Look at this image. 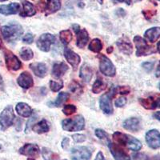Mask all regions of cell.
Listing matches in <instances>:
<instances>
[{
  "mask_svg": "<svg viewBox=\"0 0 160 160\" xmlns=\"http://www.w3.org/2000/svg\"><path fill=\"white\" fill-rule=\"evenodd\" d=\"M126 103H127V99L123 97L118 98V99L115 100V105L116 106L117 108H122L126 105Z\"/></svg>",
  "mask_w": 160,
  "mask_h": 160,
  "instance_id": "cell-41",
  "label": "cell"
},
{
  "mask_svg": "<svg viewBox=\"0 0 160 160\" xmlns=\"http://www.w3.org/2000/svg\"><path fill=\"white\" fill-rule=\"evenodd\" d=\"M158 1H160V0H158Z\"/></svg>",
  "mask_w": 160,
  "mask_h": 160,
  "instance_id": "cell-60",
  "label": "cell"
},
{
  "mask_svg": "<svg viewBox=\"0 0 160 160\" xmlns=\"http://www.w3.org/2000/svg\"><path fill=\"white\" fill-rule=\"evenodd\" d=\"M49 122H48L46 119L41 120L40 122L35 124V125L32 127V130L35 131V133H37V134H43V133H47L48 131H49Z\"/></svg>",
  "mask_w": 160,
  "mask_h": 160,
  "instance_id": "cell-27",
  "label": "cell"
},
{
  "mask_svg": "<svg viewBox=\"0 0 160 160\" xmlns=\"http://www.w3.org/2000/svg\"><path fill=\"white\" fill-rule=\"evenodd\" d=\"M22 41H23V42H25L27 44H31L33 42V41H34V36H33L31 33H28L22 38Z\"/></svg>",
  "mask_w": 160,
  "mask_h": 160,
  "instance_id": "cell-40",
  "label": "cell"
},
{
  "mask_svg": "<svg viewBox=\"0 0 160 160\" xmlns=\"http://www.w3.org/2000/svg\"><path fill=\"white\" fill-rule=\"evenodd\" d=\"M157 51H158V52L160 54V41L158 42V44H157Z\"/></svg>",
  "mask_w": 160,
  "mask_h": 160,
  "instance_id": "cell-52",
  "label": "cell"
},
{
  "mask_svg": "<svg viewBox=\"0 0 160 160\" xmlns=\"http://www.w3.org/2000/svg\"><path fill=\"white\" fill-rule=\"evenodd\" d=\"M20 5L17 2H11L8 5L0 6V13L4 15H15L19 11Z\"/></svg>",
  "mask_w": 160,
  "mask_h": 160,
  "instance_id": "cell-21",
  "label": "cell"
},
{
  "mask_svg": "<svg viewBox=\"0 0 160 160\" xmlns=\"http://www.w3.org/2000/svg\"><path fill=\"white\" fill-rule=\"evenodd\" d=\"M62 127L64 131L69 132L82 131L85 128V120L81 115H75L72 118L62 120Z\"/></svg>",
  "mask_w": 160,
  "mask_h": 160,
  "instance_id": "cell-2",
  "label": "cell"
},
{
  "mask_svg": "<svg viewBox=\"0 0 160 160\" xmlns=\"http://www.w3.org/2000/svg\"><path fill=\"white\" fill-rule=\"evenodd\" d=\"M4 55H5L6 66L8 70L16 71L21 68L22 63L18 58V57L14 55L11 51H5Z\"/></svg>",
  "mask_w": 160,
  "mask_h": 160,
  "instance_id": "cell-10",
  "label": "cell"
},
{
  "mask_svg": "<svg viewBox=\"0 0 160 160\" xmlns=\"http://www.w3.org/2000/svg\"><path fill=\"white\" fill-rule=\"evenodd\" d=\"M68 71V66L65 62L54 64L52 68V76L56 78H60L63 76L67 71Z\"/></svg>",
  "mask_w": 160,
  "mask_h": 160,
  "instance_id": "cell-22",
  "label": "cell"
},
{
  "mask_svg": "<svg viewBox=\"0 0 160 160\" xmlns=\"http://www.w3.org/2000/svg\"><path fill=\"white\" fill-rule=\"evenodd\" d=\"M1 31H2V35L4 39L9 42H14L15 40L18 39L23 34V29L18 23H12L4 26L2 28Z\"/></svg>",
  "mask_w": 160,
  "mask_h": 160,
  "instance_id": "cell-1",
  "label": "cell"
},
{
  "mask_svg": "<svg viewBox=\"0 0 160 160\" xmlns=\"http://www.w3.org/2000/svg\"><path fill=\"white\" fill-rule=\"evenodd\" d=\"M64 160H67V159H64Z\"/></svg>",
  "mask_w": 160,
  "mask_h": 160,
  "instance_id": "cell-59",
  "label": "cell"
},
{
  "mask_svg": "<svg viewBox=\"0 0 160 160\" xmlns=\"http://www.w3.org/2000/svg\"><path fill=\"white\" fill-rule=\"evenodd\" d=\"M97 1H98V2H99L100 4H102V3H103V0H97Z\"/></svg>",
  "mask_w": 160,
  "mask_h": 160,
  "instance_id": "cell-54",
  "label": "cell"
},
{
  "mask_svg": "<svg viewBox=\"0 0 160 160\" xmlns=\"http://www.w3.org/2000/svg\"><path fill=\"white\" fill-rule=\"evenodd\" d=\"M71 155L72 160H90L92 152L87 147H76L71 149Z\"/></svg>",
  "mask_w": 160,
  "mask_h": 160,
  "instance_id": "cell-9",
  "label": "cell"
},
{
  "mask_svg": "<svg viewBox=\"0 0 160 160\" xmlns=\"http://www.w3.org/2000/svg\"><path fill=\"white\" fill-rule=\"evenodd\" d=\"M136 1H141V0H136Z\"/></svg>",
  "mask_w": 160,
  "mask_h": 160,
  "instance_id": "cell-57",
  "label": "cell"
},
{
  "mask_svg": "<svg viewBox=\"0 0 160 160\" xmlns=\"http://www.w3.org/2000/svg\"><path fill=\"white\" fill-rule=\"evenodd\" d=\"M22 4V11L20 12L22 17H31L36 14V10L31 2L28 0H21Z\"/></svg>",
  "mask_w": 160,
  "mask_h": 160,
  "instance_id": "cell-18",
  "label": "cell"
},
{
  "mask_svg": "<svg viewBox=\"0 0 160 160\" xmlns=\"http://www.w3.org/2000/svg\"><path fill=\"white\" fill-rule=\"evenodd\" d=\"M0 148H1V147H0Z\"/></svg>",
  "mask_w": 160,
  "mask_h": 160,
  "instance_id": "cell-61",
  "label": "cell"
},
{
  "mask_svg": "<svg viewBox=\"0 0 160 160\" xmlns=\"http://www.w3.org/2000/svg\"><path fill=\"white\" fill-rule=\"evenodd\" d=\"M69 145V138H63V140H62V147L63 149H66L67 148V146Z\"/></svg>",
  "mask_w": 160,
  "mask_h": 160,
  "instance_id": "cell-46",
  "label": "cell"
},
{
  "mask_svg": "<svg viewBox=\"0 0 160 160\" xmlns=\"http://www.w3.org/2000/svg\"><path fill=\"white\" fill-rule=\"evenodd\" d=\"M128 135H126L123 133H121L119 131H116L113 135V139L115 140V142L119 146H125L127 143Z\"/></svg>",
  "mask_w": 160,
  "mask_h": 160,
  "instance_id": "cell-29",
  "label": "cell"
},
{
  "mask_svg": "<svg viewBox=\"0 0 160 160\" xmlns=\"http://www.w3.org/2000/svg\"><path fill=\"white\" fill-rule=\"evenodd\" d=\"M155 65V62H145L142 64V67L147 72H151Z\"/></svg>",
  "mask_w": 160,
  "mask_h": 160,
  "instance_id": "cell-39",
  "label": "cell"
},
{
  "mask_svg": "<svg viewBox=\"0 0 160 160\" xmlns=\"http://www.w3.org/2000/svg\"><path fill=\"white\" fill-rule=\"evenodd\" d=\"M95 135H96L99 139H106V138H108V134L102 129L95 130Z\"/></svg>",
  "mask_w": 160,
  "mask_h": 160,
  "instance_id": "cell-38",
  "label": "cell"
},
{
  "mask_svg": "<svg viewBox=\"0 0 160 160\" xmlns=\"http://www.w3.org/2000/svg\"><path fill=\"white\" fill-rule=\"evenodd\" d=\"M95 160H104V156H103V154H102V152L99 151V152L97 154Z\"/></svg>",
  "mask_w": 160,
  "mask_h": 160,
  "instance_id": "cell-47",
  "label": "cell"
},
{
  "mask_svg": "<svg viewBox=\"0 0 160 160\" xmlns=\"http://www.w3.org/2000/svg\"><path fill=\"white\" fill-rule=\"evenodd\" d=\"M42 157L45 160H58V155L56 153L53 152L48 148H42Z\"/></svg>",
  "mask_w": 160,
  "mask_h": 160,
  "instance_id": "cell-33",
  "label": "cell"
},
{
  "mask_svg": "<svg viewBox=\"0 0 160 160\" xmlns=\"http://www.w3.org/2000/svg\"><path fill=\"white\" fill-rule=\"evenodd\" d=\"M117 93L116 89L115 88H111V91L108 93H106L104 95H102L100 98L99 100V106L101 110L104 114L107 115H111L114 111L113 109L112 102H111V98L115 96V94Z\"/></svg>",
  "mask_w": 160,
  "mask_h": 160,
  "instance_id": "cell-4",
  "label": "cell"
},
{
  "mask_svg": "<svg viewBox=\"0 0 160 160\" xmlns=\"http://www.w3.org/2000/svg\"><path fill=\"white\" fill-rule=\"evenodd\" d=\"M88 48L91 50V51L95 53H99L102 49V43L101 42V40L98 38H95L93 39L91 42H90Z\"/></svg>",
  "mask_w": 160,
  "mask_h": 160,
  "instance_id": "cell-31",
  "label": "cell"
},
{
  "mask_svg": "<svg viewBox=\"0 0 160 160\" xmlns=\"http://www.w3.org/2000/svg\"><path fill=\"white\" fill-rule=\"evenodd\" d=\"M55 41H56L55 36H54L51 34H49V33H45V34H42L38 38L36 45L40 51L48 52L51 50V45L55 43Z\"/></svg>",
  "mask_w": 160,
  "mask_h": 160,
  "instance_id": "cell-7",
  "label": "cell"
},
{
  "mask_svg": "<svg viewBox=\"0 0 160 160\" xmlns=\"http://www.w3.org/2000/svg\"><path fill=\"white\" fill-rule=\"evenodd\" d=\"M159 90H160V84H159Z\"/></svg>",
  "mask_w": 160,
  "mask_h": 160,
  "instance_id": "cell-58",
  "label": "cell"
},
{
  "mask_svg": "<svg viewBox=\"0 0 160 160\" xmlns=\"http://www.w3.org/2000/svg\"><path fill=\"white\" fill-rule=\"evenodd\" d=\"M72 138L74 139V141L75 142H78V143H79V142H83L87 139L85 135H82V134H75V135H73Z\"/></svg>",
  "mask_w": 160,
  "mask_h": 160,
  "instance_id": "cell-37",
  "label": "cell"
},
{
  "mask_svg": "<svg viewBox=\"0 0 160 160\" xmlns=\"http://www.w3.org/2000/svg\"><path fill=\"white\" fill-rule=\"evenodd\" d=\"M142 13H143L144 16H145V18L147 19H150L151 17H153L156 14V11H150V10H148V11H143Z\"/></svg>",
  "mask_w": 160,
  "mask_h": 160,
  "instance_id": "cell-44",
  "label": "cell"
},
{
  "mask_svg": "<svg viewBox=\"0 0 160 160\" xmlns=\"http://www.w3.org/2000/svg\"><path fill=\"white\" fill-rule=\"evenodd\" d=\"M116 44L118 46V49L120 50V51L123 53V54L128 55H130L132 54V43H131L130 39L127 36H122V38H120L118 40V42H116Z\"/></svg>",
  "mask_w": 160,
  "mask_h": 160,
  "instance_id": "cell-16",
  "label": "cell"
},
{
  "mask_svg": "<svg viewBox=\"0 0 160 160\" xmlns=\"http://www.w3.org/2000/svg\"><path fill=\"white\" fill-rule=\"evenodd\" d=\"M131 89H130L129 87H125V86H122V87H119L118 88V92L121 95H128L129 94Z\"/></svg>",
  "mask_w": 160,
  "mask_h": 160,
  "instance_id": "cell-42",
  "label": "cell"
},
{
  "mask_svg": "<svg viewBox=\"0 0 160 160\" xmlns=\"http://www.w3.org/2000/svg\"><path fill=\"white\" fill-rule=\"evenodd\" d=\"M30 68L36 76L44 78L48 73V67L43 62H34L30 65Z\"/></svg>",
  "mask_w": 160,
  "mask_h": 160,
  "instance_id": "cell-17",
  "label": "cell"
},
{
  "mask_svg": "<svg viewBox=\"0 0 160 160\" xmlns=\"http://www.w3.org/2000/svg\"><path fill=\"white\" fill-rule=\"evenodd\" d=\"M62 88H63V82H62V81H60V82H55L54 80L50 81V88H51V90L53 92L59 91Z\"/></svg>",
  "mask_w": 160,
  "mask_h": 160,
  "instance_id": "cell-35",
  "label": "cell"
},
{
  "mask_svg": "<svg viewBox=\"0 0 160 160\" xmlns=\"http://www.w3.org/2000/svg\"><path fill=\"white\" fill-rule=\"evenodd\" d=\"M15 118V113L11 106H8L0 114V126L2 131H6L13 125Z\"/></svg>",
  "mask_w": 160,
  "mask_h": 160,
  "instance_id": "cell-5",
  "label": "cell"
},
{
  "mask_svg": "<svg viewBox=\"0 0 160 160\" xmlns=\"http://www.w3.org/2000/svg\"><path fill=\"white\" fill-rule=\"evenodd\" d=\"M146 142L151 149L160 148V132L155 129L151 130L146 134Z\"/></svg>",
  "mask_w": 160,
  "mask_h": 160,
  "instance_id": "cell-11",
  "label": "cell"
},
{
  "mask_svg": "<svg viewBox=\"0 0 160 160\" xmlns=\"http://www.w3.org/2000/svg\"><path fill=\"white\" fill-rule=\"evenodd\" d=\"M115 1H117L118 2H125L128 5H131V0H115Z\"/></svg>",
  "mask_w": 160,
  "mask_h": 160,
  "instance_id": "cell-49",
  "label": "cell"
},
{
  "mask_svg": "<svg viewBox=\"0 0 160 160\" xmlns=\"http://www.w3.org/2000/svg\"><path fill=\"white\" fill-rule=\"evenodd\" d=\"M39 152L40 150L38 146L33 143H26L19 149V153L21 155L32 158L38 156Z\"/></svg>",
  "mask_w": 160,
  "mask_h": 160,
  "instance_id": "cell-13",
  "label": "cell"
},
{
  "mask_svg": "<svg viewBox=\"0 0 160 160\" xmlns=\"http://www.w3.org/2000/svg\"><path fill=\"white\" fill-rule=\"evenodd\" d=\"M160 108V97L157 98H153L152 104H151V110H155Z\"/></svg>",
  "mask_w": 160,
  "mask_h": 160,
  "instance_id": "cell-43",
  "label": "cell"
},
{
  "mask_svg": "<svg viewBox=\"0 0 160 160\" xmlns=\"http://www.w3.org/2000/svg\"><path fill=\"white\" fill-rule=\"evenodd\" d=\"M134 42L136 47V55L138 57L147 56L156 52L154 47L148 45L147 41L138 35L134 38Z\"/></svg>",
  "mask_w": 160,
  "mask_h": 160,
  "instance_id": "cell-3",
  "label": "cell"
},
{
  "mask_svg": "<svg viewBox=\"0 0 160 160\" xmlns=\"http://www.w3.org/2000/svg\"><path fill=\"white\" fill-rule=\"evenodd\" d=\"M124 129L132 132H137L140 129V121L137 118H130L126 119L122 123Z\"/></svg>",
  "mask_w": 160,
  "mask_h": 160,
  "instance_id": "cell-20",
  "label": "cell"
},
{
  "mask_svg": "<svg viewBox=\"0 0 160 160\" xmlns=\"http://www.w3.org/2000/svg\"><path fill=\"white\" fill-rule=\"evenodd\" d=\"M156 77H160V61L156 70Z\"/></svg>",
  "mask_w": 160,
  "mask_h": 160,
  "instance_id": "cell-51",
  "label": "cell"
},
{
  "mask_svg": "<svg viewBox=\"0 0 160 160\" xmlns=\"http://www.w3.org/2000/svg\"><path fill=\"white\" fill-rule=\"evenodd\" d=\"M64 57H65L66 60L72 66L73 69L76 70L78 68V65L81 62V58L79 55H77L76 53L74 52L70 48H66L64 50Z\"/></svg>",
  "mask_w": 160,
  "mask_h": 160,
  "instance_id": "cell-14",
  "label": "cell"
},
{
  "mask_svg": "<svg viewBox=\"0 0 160 160\" xmlns=\"http://www.w3.org/2000/svg\"><path fill=\"white\" fill-rule=\"evenodd\" d=\"M74 31L76 33V45L79 48H84L89 41V35L86 29H81L79 25H72Z\"/></svg>",
  "mask_w": 160,
  "mask_h": 160,
  "instance_id": "cell-8",
  "label": "cell"
},
{
  "mask_svg": "<svg viewBox=\"0 0 160 160\" xmlns=\"http://www.w3.org/2000/svg\"><path fill=\"white\" fill-rule=\"evenodd\" d=\"M144 36L150 42L154 43L160 37V28L155 27V28H150L148 31H146Z\"/></svg>",
  "mask_w": 160,
  "mask_h": 160,
  "instance_id": "cell-24",
  "label": "cell"
},
{
  "mask_svg": "<svg viewBox=\"0 0 160 160\" xmlns=\"http://www.w3.org/2000/svg\"><path fill=\"white\" fill-rule=\"evenodd\" d=\"M5 1H8V0H0V2H5Z\"/></svg>",
  "mask_w": 160,
  "mask_h": 160,
  "instance_id": "cell-55",
  "label": "cell"
},
{
  "mask_svg": "<svg viewBox=\"0 0 160 160\" xmlns=\"http://www.w3.org/2000/svg\"><path fill=\"white\" fill-rule=\"evenodd\" d=\"M148 157L142 153H138L134 155V160H148Z\"/></svg>",
  "mask_w": 160,
  "mask_h": 160,
  "instance_id": "cell-45",
  "label": "cell"
},
{
  "mask_svg": "<svg viewBox=\"0 0 160 160\" xmlns=\"http://www.w3.org/2000/svg\"><path fill=\"white\" fill-rule=\"evenodd\" d=\"M126 146H127V148L129 150L134 151H138L142 148V142H140L138 139H137L136 138H135V137L128 135Z\"/></svg>",
  "mask_w": 160,
  "mask_h": 160,
  "instance_id": "cell-26",
  "label": "cell"
},
{
  "mask_svg": "<svg viewBox=\"0 0 160 160\" xmlns=\"http://www.w3.org/2000/svg\"><path fill=\"white\" fill-rule=\"evenodd\" d=\"M148 160H160V155H155V156L151 157V158H148Z\"/></svg>",
  "mask_w": 160,
  "mask_h": 160,
  "instance_id": "cell-50",
  "label": "cell"
},
{
  "mask_svg": "<svg viewBox=\"0 0 160 160\" xmlns=\"http://www.w3.org/2000/svg\"><path fill=\"white\" fill-rule=\"evenodd\" d=\"M60 40L64 45H68L72 40V34L69 30H64V31H60L59 33Z\"/></svg>",
  "mask_w": 160,
  "mask_h": 160,
  "instance_id": "cell-32",
  "label": "cell"
},
{
  "mask_svg": "<svg viewBox=\"0 0 160 160\" xmlns=\"http://www.w3.org/2000/svg\"><path fill=\"white\" fill-rule=\"evenodd\" d=\"M17 82L23 89H29L34 85V81L31 75L28 71H23L17 78Z\"/></svg>",
  "mask_w": 160,
  "mask_h": 160,
  "instance_id": "cell-15",
  "label": "cell"
},
{
  "mask_svg": "<svg viewBox=\"0 0 160 160\" xmlns=\"http://www.w3.org/2000/svg\"><path fill=\"white\" fill-rule=\"evenodd\" d=\"M69 97L70 95L68 93L61 92L58 94L56 99H55L54 102H48V105H49L50 107H56V108H59V107H61V106L69 98Z\"/></svg>",
  "mask_w": 160,
  "mask_h": 160,
  "instance_id": "cell-28",
  "label": "cell"
},
{
  "mask_svg": "<svg viewBox=\"0 0 160 160\" xmlns=\"http://www.w3.org/2000/svg\"><path fill=\"white\" fill-rule=\"evenodd\" d=\"M61 8V0H47L45 4V14L46 15H51L59 11Z\"/></svg>",
  "mask_w": 160,
  "mask_h": 160,
  "instance_id": "cell-19",
  "label": "cell"
},
{
  "mask_svg": "<svg viewBox=\"0 0 160 160\" xmlns=\"http://www.w3.org/2000/svg\"><path fill=\"white\" fill-rule=\"evenodd\" d=\"M153 117L155 118H156L157 120H158V121H160V111H157V112H155L154 115H153Z\"/></svg>",
  "mask_w": 160,
  "mask_h": 160,
  "instance_id": "cell-48",
  "label": "cell"
},
{
  "mask_svg": "<svg viewBox=\"0 0 160 160\" xmlns=\"http://www.w3.org/2000/svg\"><path fill=\"white\" fill-rule=\"evenodd\" d=\"M28 160H35V159H32V158H28Z\"/></svg>",
  "mask_w": 160,
  "mask_h": 160,
  "instance_id": "cell-56",
  "label": "cell"
},
{
  "mask_svg": "<svg viewBox=\"0 0 160 160\" xmlns=\"http://www.w3.org/2000/svg\"><path fill=\"white\" fill-rule=\"evenodd\" d=\"M108 147H109L111 155H113L115 160H131V157L120 148V146L118 147L117 144L110 142Z\"/></svg>",
  "mask_w": 160,
  "mask_h": 160,
  "instance_id": "cell-12",
  "label": "cell"
},
{
  "mask_svg": "<svg viewBox=\"0 0 160 160\" xmlns=\"http://www.w3.org/2000/svg\"><path fill=\"white\" fill-rule=\"evenodd\" d=\"M99 70L102 74L108 77H114L116 74L115 66L111 60L103 55L99 56Z\"/></svg>",
  "mask_w": 160,
  "mask_h": 160,
  "instance_id": "cell-6",
  "label": "cell"
},
{
  "mask_svg": "<svg viewBox=\"0 0 160 160\" xmlns=\"http://www.w3.org/2000/svg\"><path fill=\"white\" fill-rule=\"evenodd\" d=\"M80 78L84 80L85 82H89L91 80L93 76V70L92 68L88 66V64H83L82 68L80 69Z\"/></svg>",
  "mask_w": 160,
  "mask_h": 160,
  "instance_id": "cell-25",
  "label": "cell"
},
{
  "mask_svg": "<svg viewBox=\"0 0 160 160\" xmlns=\"http://www.w3.org/2000/svg\"><path fill=\"white\" fill-rule=\"evenodd\" d=\"M106 88H107V83L104 82L103 80L97 78L95 80V82H94V84H93L92 91L95 94H99L102 91H103Z\"/></svg>",
  "mask_w": 160,
  "mask_h": 160,
  "instance_id": "cell-30",
  "label": "cell"
},
{
  "mask_svg": "<svg viewBox=\"0 0 160 160\" xmlns=\"http://www.w3.org/2000/svg\"><path fill=\"white\" fill-rule=\"evenodd\" d=\"M20 57L23 59L24 61H28V60L32 59L34 57V53L31 49L28 48H22L20 51Z\"/></svg>",
  "mask_w": 160,
  "mask_h": 160,
  "instance_id": "cell-34",
  "label": "cell"
},
{
  "mask_svg": "<svg viewBox=\"0 0 160 160\" xmlns=\"http://www.w3.org/2000/svg\"><path fill=\"white\" fill-rule=\"evenodd\" d=\"M76 111V107L75 105H72V104H68V105L64 106L63 109H62V112L64 113L65 115H71L72 114Z\"/></svg>",
  "mask_w": 160,
  "mask_h": 160,
  "instance_id": "cell-36",
  "label": "cell"
},
{
  "mask_svg": "<svg viewBox=\"0 0 160 160\" xmlns=\"http://www.w3.org/2000/svg\"><path fill=\"white\" fill-rule=\"evenodd\" d=\"M113 51V48H112V47H110V48H108V51H108V53H111V51Z\"/></svg>",
  "mask_w": 160,
  "mask_h": 160,
  "instance_id": "cell-53",
  "label": "cell"
},
{
  "mask_svg": "<svg viewBox=\"0 0 160 160\" xmlns=\"http://www.w3.org/2000/svg\"><path fill=\"white\" fill-rule=\"evenodd\" d=\"M15 109L18 115L24 118H28L32 115V109L28 104L25 102H18L16 105Z\"/></svg>",
  "mask_w": 160,
  "mask_h": 160,
  "instance_id": "cell-23",
  "label": "cell"
}]
</instances>
